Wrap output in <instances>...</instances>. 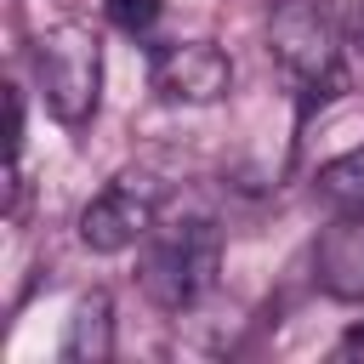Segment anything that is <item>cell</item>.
<instances>
[{
	"label": "cell",
	"mask_w": 364,
	"mask_h": 364,
	"mask_svg": "<svg viewBox=\"0 0 364 364\" xmlns=\"http://www.w3.org/2000/svg\"><path fill=\"white\" fill-rule=\"evenodd\" d=\"M222 273V228L205 216L171 222L148 233V256H142V296L165 313H188L210 296Z\"/></svg>",
	"instance_id": "6da1fadb"
},
{
	"label": "cell",
	"mask_w": 364,
	"mask_h": 364,
	"mask_svg": "<svg viewBox=\"0 0 364 364\" xmlns=\"http://www.w3.org/2000/svg\"><path fill=\"white\" fill-rule=\"evenodd\" d=\"M347 347H364V324H358V330H353V336H347Z\"/></svg>",
	"instance_id": "8fae6325"
},
{
	"label": "cell",
	"mask_w": 364,
	"mask_h": 364,
	"mask_svg": "<svg viewBox=\"0 0 364 364\" xmlns=\"http://www.w3.org/2000/svg\"><path fill=\"white\" fill-rule=\"evenodd\" d=\"M313 199H318L330 216H364V142L347 148V154H336L330 165H318Z\"/></svg>",
	"instance_id": "ba28073f"
},
{
	"label": "cell",
	"mask_w": 364,
	"mask_h": 364,
	"mask_svg": "<svg viewBox=\"0 0 364 364\" xmlns=\"http://www.w3.org/2000/svg\"><path fill=\"white\" fill-rule=\"evenodd\" d=\"M154 91L165 102H182V108H210L233 91V63L222 46L210 40H171L154 51V68H148Z\"/></svg>",
	"instance_id": "5b68a950"
},
{
	"label": "cell",
	"mask_w": 364,
	"mask_h": 364,
	"mask_svg": "<svg viewBox=\"0 0 364 364\" xmlns=\"http://www.w3.org/2000/svg\"><path fill=\"white\" fill-rule=\"evenodd\" d=\"M267 51L284 68V80L301 91V108L336 97L341 85V28L324 0H279L267 23Z\"/></svg>",
	"instance_id": "7a4b0ae2"
},
{
	"label": "cell",
	"mask_w": 364,
	"mask_h": 364,
	"mask_svg": "<svg viewBox=\"0 0 364 364\" xmlns=\"http://www.w3.org/2000/svg\"><path fill=\"white\" fill-rule=\"evenodd\" d=\"M102 11H108L114 28H125V34H148V28L159 23L165 0H102Z\"/></svg>",
	"instance_id": "9c48e42d"
},
{
	"label": "cell",
	"mask_w": 364,
	"mask_h": 364,
	"mask_svg": "<svg viewBox=\"0 0 364 364\" xmlns=\"http://www.w3.org/2000/svg\"><path fill=\"white\" fill-rule=\"evenodd\" d=\"M34 85L51 108V119L63 125H85L97 119L102 102V40L85 23H57L46 34H34Z\"/></svg>",
	"instance_id": "3957f363"
},
{
	"label": "cell",
	"mask_w": 364,
	"mask_h": 364,
	"mask_svg": "<svg viewBox=\"0 0 364 364\" xmlns=\"http://www.w3.org/2000/svg\"><path fill=\"white\" fill-rule=\"evenodd\" d=\"M353 46L364 51V0H358V11H353Z\"/></svg>",
	"instance_id": "30bf717a"
},
{
	"label": "cell",
	"mask_w": 364,
	"mask_h": 364,
	"mask_svg": "<svg viewBox=\"0 0 364 364\" xmlns=\"http://www.w3.org/2000/svg\"><path fill=\"white\" fill-rule=\"evenodd\" d=\"M159 228V182L148 171H119L85 210H80V245L97 256H119L136 239Z\"/></svg>",
	"instance_id": "277c9868"
},
{
	"label": "cell",
	"mask_w": 364,
	"mask_h": 364,
	"mask_svg": "<svg viewBox=\"0 0 364 364\" xmlns=\"http://www.w3.org/2000/svg\"><path fill=\"white\" fill-rule=\"evenodd\" d=\"M313 284L330 301H364V216H336L313 245Z\"/></svg>",
	"instance_id": "8992f818"
},
{
	"label": "cell",
	"mask_w": 364,
	"mask_h": 364,
	"mask_svg": "<svg viewBox=\"0 0 364 364\" xmlns=\"http://www.w3.org/2000/svg\"><path fill=\"white\" fill-rule=\"evenodd\" d=\"M114 358V301L108 290H85L68 313L63 364H108Z\"/></svg>",
	"instance_id": "52a82bcc"
}]
</instances>
